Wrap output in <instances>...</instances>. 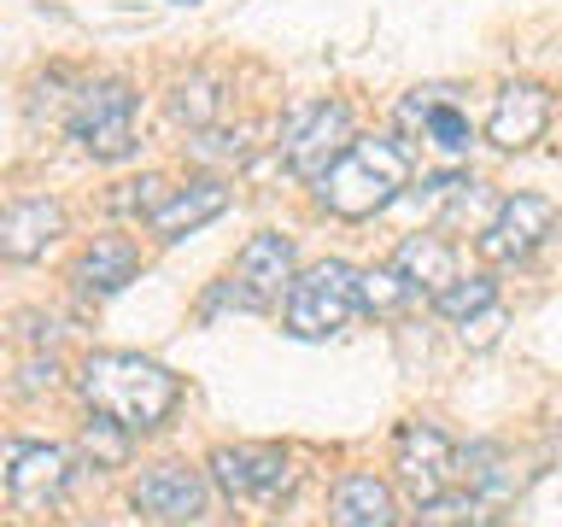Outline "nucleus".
I'll return each instance as SVG.
<instances>
[{"mask_svg":"<svg viewBox=\"0 0 562 527\" xmlns=\"http://www.w3.org/2000/svg\"><path fill=\"white\" fill-rule=\"evenodd\" d=\"M334 527H393V492L375 474H346L334 486Z\"/></svg>","mask_w":562,"mask_h":527,"instance_id":"obj_18","label":"nucleus"},{"mask_svg":"<svg viewBox=\"0 0 562 527\" xmlns=\"http://www.w3.org/2000/svg\"><path fill=\"white\" fill-rule=\"evenodd\" d=\"M77 386H82L88 411L123 422L130 434L158 428V422L176 411V399H182V381H176L165 363L140 358V351H88Z\"/></svg>","mask_w":562,"mask_h":527,"instance_id":"obj_1","label":"nucleus"},{"mask_svg":"<svg viewBox=\"0 0 562 527\" xmlns=\"http://www.w3.org/2000/svg\"><path fill=\"white\" fill-rule=\"evenodd\" d=\"M70 481V457L59 446H7V492L24 509H47Z\"/></svg>","mask_w":562,"mask_h":527,"instance_id":"obj_12","label":"nucleus"},{"mask_svg":"<svg viewBox=\"0 0 562 527\" xmlns=\"http://www.w3.org/2000/svg\"><path fill=\"white\" fill-rule=\"evenodd\" d=\"M393 264L404 270V281H411L416 293H428V299H439L457 281V246L446 235H411L398 246Z\"/></svg>","mask_w":562,"mask_h":527,"instance_id":"obj_16","label":"nucleus"},{"mask_svg":"<svg viewBox=\"0 0 562 527\" xmlns=\"http://www.w3.org/2000/svg\"><path fill=\"white\" fill-rule=\"evenodd\" d=\"M211 481L228 498H276L293 481V469L276 446H217L211 451Z\"/></svg>","mask_w":562,"mask_h":527,"instance_id":"obj_9","label":"nucleus"},{"mask_svg":"<svg viewBox=\"0 0 562 527\" xmlns=\"http://www.w3.org/2000/svg\"><path fill=\"white\" fill-rule=\"evenodd\" d=\"M398 130L411 141H428V147L446 153V158H463L469 141H474V123L463 112V100H457V88H446V82L411 88V94L398 100Z\"/></svg>","mask_w":562,"mask_h":527,"instance_id":"obj_6","label":"nucleus"},{"mask_svg":"<svg viewBox=\"0 0 562 527\" xmlns=\"http://www.w3.org/2000/svg\"><path fill=\"white\" fill-rule=\"evenodd\" d=\"M544 123H551V94H544L539 82H509V88H498V100H492L486 141L504 153H521L544 135Z\"/></svg>","mask_w":562,"mask_h":527,"instance_id":"obj_11","label":"nucleus"},{"mask_svg":"<svg viewBox=\"0 0 562 527\" xmlns=\"http://www.w3.org/2000/svg\"><path fill=\"white\" fill-rule=\"evenodd\" d=\"M223 211H228V188L205 176V182H188L182 193H170L147 223H153L158 240H182V235H193V228H205L211 217H223Z\"/></svg>","mask_w":562,"mask_h":527,"instance_id":"obj_15","label":"nucleus"},{"mask_svg":"<svg viewBox=\"0 0 562 527\" xmlns=\"http://www.w3.org/2000/svg\"><path fill=\"white\" fill-rule=\"evenodd\" d=\"M170 112L182 117L188 130H205V123L217 117V82H211V77H188V82H176Z\"/></svg>","mask_w":562,"mask_h":527,"instance_id":"obj_22","label":"nucleus"},{"mask_svg":"<svg viewBox=\"0 0 562 527\" xmlns=\"http://www.w3.org/2000/svg\"><path fill=\"white\" fill-rule=\"evenodd\" d=\"M474 509H481V504H474L469 492H439V498H422L411 527H469Z\"/></svg>","mask_w":562,"mask_h":527,"instance_id":"obj_23","label":"nucleus"},{"mask_svg":"<svg viewBox=\"0 0 562 527\" xmlns=\"http://www.w3.org/2000/svg\"><path fill=\"white\" fill-rule=\"evenodd\" d=\"M358 288H363V311H375V316H398L416 299V288L404 281L398 264H393V270H363Z\"/></svg>","mask_w":562,"mask_h":527,"instance_id":"obj_20","label":"nucleus"},{"mask_svg":"<svg viewBox=\"0 0 562 527\" xmlns=\"http://www.w3.org/2000/svg\"><path fill=\"white\" fill-rule=\"evenodd\" d=\"M135 270H140V253H135V246L123 240V235H105V240H94V246L82 253V264H77V288L94 293V299H105V293L130 288Z\"/></svg>","mask_w":562,"mask_h":527,"instance_id":"obj_17","label":"nucleus"},{"mask_svg":"<svg viewBox=\"0 0 562 527\" xmlns=\"http://www.w3.org/2000/svg\"><path fill=\"white\" fill-rule=\"evenodd\" d=\"M235 281L252 293V305H276L293 288V240L288 235H252L235 258Z\"/></svg>","mask_w":562,"mask_h":527,"instance_id":"obj_13","label":"nucleus"},{"mask_svg":"<svg viewBox=\"0 0 562 527\" xmlns=\"http://www.w3.org/2000/svg\"><path fill=\"white\" fill-rule=\"evenodd\" d=\"M469 328H474V346H492V340H498V311H481Z\"/></svg>","mask_w":562,"mask_h":527,"instance_id":"obj_26","label":"nucleus"},{"mask_svg":"<svg viewBox=\"0 0 562 527\" xmlns=\"http://www.w3.org/2000/svg\"><path fill=\"white\" fill-rule=\"evenodd\" d=\"M358 305H363L358 270L340 258H323V264H311L305 276H293L288 334H299V340H328V334H340L351 316H358Z\"/></svg>","mask_w":562,"mask_h":527,"instance_id":"obj_3","label":"nucleus"},{"mask_svg":"<svg viewBox=\"0 0 562 527\" xmlns=\"http://www.w3.org/2000/svg\"><path fill=\"white\" fill-rule=\"evenodd\" d=\"M193 153H200V158H246V130H235V135L205 130L200 141H193Z\"/></svg>","mask_w":562,"mask_h":527,"instance_id":"obj_25","label":"nucleus"},{"mask_svg":"<svg viewBox=\"0 0 562 527\" xmlns=\"http://www.w3.org/2000/svg\"><path fill=\"white\" fill-rule=\"evenodd\" d=\"M82 451H88V463H94V469H117V463H130V428L94 411V422L82 428Z\"/></svg>","mask_w":562,"mask_h":527,"instance_id":"obj_21","label":"nucleus"},{"mask_svg":"<svg viewBox=\"0 0 562 527\" xmlns=\"http://www.w3.org/2000/svg\"><path fill=\"white\" fill-rule=\"evenodd\" d=\"M551 223H557V205L544 200V193H509V200H498V211H492V223L481 228V258L521 264L544 235H551Z\"/></svg>","mask_w":562,"mask_h":527,"instance_id":"obj_7","label":"nucleus"},{"mask_svg":"<svg viewBox=\"0 0 562 527\" xmlns=\"http://www.w3.org/2000/svg\"><path fill=\"white\" fill-rule=\"evenodd\" d=\"M135 509L153 522H170V527L205 516V474L188 463H153L135 481Z\"/></svg>","mask_w":562,"mask_h":527,"instance_id":"obj_10","label":"nucleus"},{"mask_svg":"<svg viewBox=\"0 0 562 527\" xmlns=\"http://www.w3.org/2000/svg\"><path fill=\"white\" fill-rule=\"evenodd\" d=\"M411 188V153L393 135H358L323 176V205L334 217H375Z\"/></svg>","mask_w":562,"mask_h":527,"instance_id":"obj_2","label":"nucleus"},{"mask_svg":"<svg viewBox=\"0 0 562 527\" xmlns=\"http://www.w3.org/2000/svg\"><path fill=\"white\" fill-rule=\"evenodd\" d=\"M492 299H498V288H492V276H457L446 293L434 299V311L439 316H451V323H474L481 311H492Z\"/></svg>","mask_w":562,"mask_h":527,"instance_id":"obj_19","label":"nucleus"},{"mask_svg":"<svg viewBox=\"0 0 562 527\" xmlns=\"http://www.w3.org/2000/svg\"><path fill=\"white\" fill-rule=\"evenodd\" d=\"M176 7H193V0H176Z\"/></svg>","mask_w":562,"mask_h":527,"instance_id":"obj_27","label":"nucleus"},{"mask_svg":"<svg viewBox=\"0 0 562 527\" xmlns=\"http://www.w3.org/2000/svg\"><path fill=\"white\" fill-rule=\"evenodd\" d=\"M158 205H165V182H158V176L123 182V193H112V211H123V217H153Z\"/></svg>","mask_w":562,"mask_h":527,"instance_id":"obj_24","label":"nucleus"},{"mask_svg":"<svg viewBox=\"0 0 562 527\" xmlns=\"http://www.w3.org/2000/svg\"><path fill=\"white\" fill-rule=\"evenodd\" d=\"M351 105L346 100H316L305 112L288 117V135H281V153H288V170L305 176V182H323V176L346 158L351 147Z\"/></svg>","mask_w":562,"mask_h":527,"instance_id":"obj_4","label":"nucleus"},{"mask_svg":"<svg viewBox=\"0 0 562 527\" xmlns=\"http://www.w3.org/2000/svg\"><path fill=\"white\" fill-rule=\"evenodd\" d=\"M59 235H65L59 200H18V205H7V217H0V253L18 258V264L42 258Z\"/></svg>","mask_w":562,"mask_h":527,"instance_id":"obj_14","label":"nucleus"},{"mask_svg":"<svg viewBox=\"0 0 562 527\" xmlns=\"http://www.w3.org/2000/svg\"><path fill=\"white\" fill-rule=\"evenodd\" d=\"M70 135L94 158L135 153V88L130 82H88L70 105Z\"/></svg>","mask_w":562,"mask_h":527,"instance_id":"obj_5","label":"nucleus"},{"mask_svg":"<svg viewBox=\"0 0 562 527\" xmlns=\"http://www.w3.org/2000/svg\"><path fill=\"white\" fill-rule=\"evenodd\" d=\"M393 469L416 498H439L446 481L457 474V446L434 428V422H404L398 446H393Z\"/></svg>","mask_w":562,"mask_h":527,"instance_id":"obj_8","label":"nucleus"}]
</instances>
